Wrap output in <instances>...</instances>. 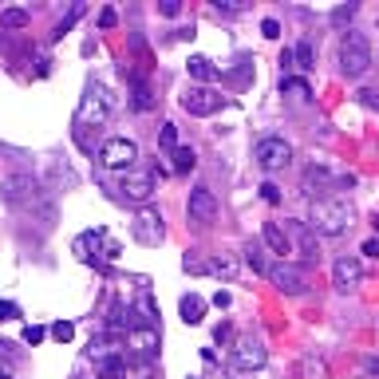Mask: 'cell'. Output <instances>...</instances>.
Instances as JSON below:
<instances>
[{"label":"cell","instance_id":"cell-1","mask_svg":"<svg viewBox=\"0 0 379 379\" xmlns=\"http://www.w3.org/2000/svg\"><path fill=\"white\" fill-rule=\"evenodd\" d=\"M352 221V206L344 197H316L312 202V213H308V225L324 237H340Z\"/></svg>","mask_w":379,"mask_h":379},{"label":"cell","instance_id":"cell-2","mask_svg":"<svg viewBox=\"0 0 379 379\" xmlns=\"http://www.w3.org/2000/svg\"><path fill=\"white\" fill-rule=\"evenodd\" d=\"M371 40L364 36V32H348V36L340 40V72L348 75V79H360V75L371 67Z\"/></svg>","mask_w":379,"mask_h":379},{"label":"cell","instance_id":"cell-3","mask_svg":"<svg viewBox=\"0 0 379 379\" xmlns=\"http://www.w3.org/2000/svg\"><path fill=\"white\" fill-rule=\"evenodd\" d=\"M111 111H115L111 91L103 83H91V87H87V95H83V103H79L75 127H79V131H87V127H103V122L111 119Z\"/></svg>","mask_w":379,"mask_h":379},{"label":"cell","instance_id":"cell-4","mask_svg":"<svg viewBox=\"0 0 379 379\" xmlns=\"http://www.w3.org/2000/svg\"><path fill=\"white\" fill-rule=\"evenodd\" d=\"M0 197L8 202L13 209H24V206H36L44 190L32 174H8V178H0Z\"/></svg>","mask_w":379,"mask_h":379},{"label":"cell","instance_id":"cell-5","mask_svg":"<svg viewBox=\"0 0 379 379\" xmlns=\"http://www.w3.org/2000/svg\"><path fill=\"white\" fill-rule=\"evenodd\" d=\"M99 162H103L107 170H135L138 147L131 138H107V143L99 147Z\"/></svg>","mask_w":379,"mask_h":379},{"label":"cell","instance_id":"cell-6","mask_svg":"<svg viewBox=\"0 0 379 379\" xmlns=\"http://www.w3.org/2000/svg\"><path fill=\"white\" fill-rule=\"evenodd\" d=\"M75 257H83V261H95V257L115 261L119 257V241L107 237L103 229H91V233H83V237H75Z\"/></svg>","mask_w":379,"mask_h":379},{"label":"cell","instance_id":"cell-7","mask_svg":"<svg viewBox=\"0 0 379 379\" xmlns=\"http://www.w3.org/2000/svg\"><path fill=\"white\" fill-rule=\"evenodd\" d=\"M186 213H190V225L209 229V225L218 221V197H213V190H209V186H194V190H190V206H186Z\"/></svg>","mask_w":379,"mask_h":379},{"label":"cell","instance_id":"cell-8","mask_svg":"<svg viewBox=\"0 0 379 379\" xmlns=\"http://www.w3.org/2000/svg\"><path fill=\"white\" fill-rule=\"evenodd\" d=\"M265 360H269L265 340H261V336H253V332L233 344V367H237V371H257V367H265Z\"/></svg>","mask_w":379,"mask_h":379},{"label":"cell","instance_id":"cell-9","mask_svg":"<svg viewBox=\"0 0 379 379\" xmlns=\"http://www.w3.org/2000/svg\"><path fill=\"white\" fill-rule=\"evenodd\" d=\"M269 281L281 289V293H308V273L300 269V265H293V261H277V265H269Z\"/></svg>","mask_w":379,"mask_h":379},{"label":"cell","instance_id":"cell-10","mask_svg":"<svg viewBox=\"0 0 379 379\" xmlns=\"http://www.w3.org/2000/svg\"><path fill=\"white\" fill-rule=\"evenodd\" d=\"M119 194H122V202L147 206L150 194H154V174H147V170H127V174H122V182H119Z\"/></svg>","mask_w":379,"mask_h":379},{"label":"cell","instance_id":"cell-11","mask_svg":"<svg viewBox=\"0 0 379 379\" xmlns=\"http://www.w3.org/2000/svg\"><path fill=\"white\" fill-rule=\"evenodd\" d=\"M284 233H289V241H293V253H300L308 265L320 261V241H316V229H312V225H305V221H284Z\"/></svg>","mask_w":379,"mask_h":379},{"label":"cell","instance_id":"cell-12","mask_svg":"<svg viewBox=\"0 0 379 379\" xmlns=\"http://www.w3.org/2000/svg\"><path fill=\"white\" fill-rule=\"evenodd\" d=\"M162 237H166V229H162V213L159 209L143 206L135 213V241L147 245V249H154V245H162Z\"/></svg>","mask_w":379,"mask_h":379},{"label":"cell","instance_id":"cell-13","mask_svg":"<svg viewBox=\"0 0 379 379\" xmlns=\"http://www.w3.org/2000/svg\"><path fill=\"white\" fill-rule=\"evenodd\" d=\"M127 352H138V360L150 364V360L159 355V328H150V324H135V328L127 332Z\"/></svg>","mask_w":379,"mask_h":379},{"label":"cell","instance_id":"cell-14","mask_svg":"<svg viewBox=\"0 0 379 379\" xmlns=\"http://www.w3.org/2000/svg\"><path fill=\"white\" fill-rule=\"evenodd\" d=\"M257 162L265 166V170H281V166H289L293 162V147L284 143V138H261L257 143Z\"/></svg>","mask_w":379,"mask_h":379},{"label":"cell","instance_id":"cell-15","mask_svg":"<svg viewBox=\"0 0 379 379\" xmlns=\"http://www.w3.org/2000/svg\"><path fill=\"white\" fill-rule=\"evenodd\" d=\"M221 91H213V87H186L182 95V107L190 111V115H213V111H221Z\"/></svg>","mask_w":379,"mask_h":379},{"label":"cell","instance_id":"cell-16","mask_svg":"<svg viewBox=\"0 0 379 379\" xmlns=\"http://www.w3.org/2000/svg\"><path fill=\"white\" fill-rule=\"evenodd\" d=\"M360 281H364L360 257H336V265H332V289H336V293H352Z\"/></svg>","mask_w":379,"mask_h":379},{"label":"cell","instance_id":"cell-17","mask_svg":"<svg viewBox=\"0 0 379 379\" xmlns=\"http://www.w3.org/2000/svg\"><path fill=\"white\" fill-rule=\"evenodd\" d=\"M261 237H265V245H269L273 253H277V257H293V241H289V233H284V225L281 221H269V225H265V229H261Z\"/></svg>","mask_w":379,"mask_h":379},{"label":"cell","instance_id":"cell-18","mask_svg":"<svg viewBox=\"0 0 379 379\" xmlns=\"http://www.w3.org/2000/svg\"><path fill=\"white\" fill-rule=\"evenodd\" d=\"M99 379H131L127 355H119V352H103L99 355Z\"/></svg>","mask_w":379,"mask_h":379},{"label":"cell","instance_id":"cell-19","mask_svg":"<svg viewBox=\"0 0 379 379\" xmlns=\"http://www.w3.org/2000/svg\"><path fill=\"white\" fill-rule=\"evenodd\" d=\"M186 67H190V79H197V87H209L218 79V67H213V60H206V56H194Z\"/></svg>","mask_w":379,"mask_h":379},{"label":"cell","instance_id":"cell-20","mask_svg":"<svg viewBox=\"0 0 379 379\" xmlns=\"http://www.w3.org/2000/svg\"><path fill=\"white\" fill-rule=\"evenodd\" d=\"M328 182H332V174L324 170V166H308L305 178H300L305 194H324V190H328Z\"/></svg>","mask_w":379,"mask_h":379},{"label":"cell","instance_id":"cell-21","mask_svg":"<svg viewBox=\"0 0 379 379\" xmlns=\"http://www.w3.org/2000/svg\"><path fill=\"white\" fill-rule=\"evenodd\" d=\"M178 312H182L186 324H202V316H206V300L190 293V296H182V300H178Z\"/></svg>","mask_w":379,"mask_h":379},{"label":"cell","instance_id":"cell-22","mask_svg":"<svg viewBox=\"0 0 379 379\" xmlns=\"http://www.w3.org/2000/svg\"><path fill=\"white\" fill-rule=\"evenodd\" d=\"M170 159H174V174H190V170L197 166V154H194L190 147H178Z\"/></svg>","mask_w":379,"mask_h":379},{"label":"cell","instance_id":"cell-23","mask_svg":"<svg viewBox=\"0 0 379 379\" xmlns=\"http://www.w3.org/2000/svg\"><path fill=\"white\" fill-rule=\"evenodd\" d=\"M293 60H296V67H305V72L316 63V48H312V40H300V44H296Z\"/></svg>","mask_w":379,"mask_h":379},{"label":"cell","instance_id":"cell-24","mask_svg":"<svg viewBox=\"0 0 379 379\" xmlns=\"http://www.w3.org/2000/svg\"><path fill=\"white\" fill-rule=\"evenodd\" d=\"M28 20H32L28 8H4V13H0V24H4V28H24Z\"/></svg>","mask_w":379,"mask_h":379},{"label":"cell","instance_id":"cell-25","mask_svg":"<svg viewBox=\"0 0 379 379\" xmlns=\"http://www.w3.org/2000/svg\"><path fill=\"white\" fill-rule=\"evenodd\" d=\"M79 16H83V4H75L72 13H67V16H63V20H60V24H56V32H51V40H63V36H67V32H72V28H75V20H79Z\"/></svg>","mask_w":379,"mask_h":379},{"label":"cell","instance_id":"cell-26","mask_svg":"<svg viewBox=\"0 0 379 379\" xmlns=\"http://www.w3.org/2000/svg\"><path fill=\"white\" fill-rule=\"evenodd\" d=\"M281 91L293 99H312V87L305 83V79H281Z\"/></svg>","mask_w":379,"mask_h":379},{"label":"cell","instance_id":"cell-27","mask_svg":"<svg viewBox=\"0 0 379 379\" xmlns=\"http://www.w3.org/2000/svg\"><path fill=\"white\" fill-rule=\"evenodd\" d=\"M245 261L253 265V273H269V265H265V257H261V245H257V241L245 245Z\"/></svg>","mask_w":379,"mask_h":379},{"label":"cell","instance_id":"cell-28","mask_svg":"<svg viewBox=\"0 0 379 379\" xmlns=\"http://www.w3.org/2000/svg\"><path fill=\"white\" fill-rule=\"evenodd\" d=\"M159 147H162V150H170V154L178 150V127H174V122H166V127L159 131Z\"/></svg>","mask_w":379,"mask_h":379},{"label":"cell","instance_id":"cell-29","mask_svg":"<svg viewBox=\"0 0 379 379\" xmlns=\"http://www.w3.org/2000/svg\"><path fill=\"white\" fill-rule=\"evenodd\" d=\"M131 107H135V111H150V107H154V99H150V87H143V83L135 87V95H131Z\"/></svg>","mask_w":379,"mask_h":379},{"label":"cell","instance_id":"cell-30","mask_svg":"<svg viewBox=\"0 0 379 379\" xmlns=\"http://www.w3.org/2000/svg\"><path fill=\"white\" fill-rule=\"evenodd\" d=\"M209 269H213V273H221V277H237V261H233L229 253H221V257L213 261Z\"/></svg>","mask_w":379,"mask_h":379},{"label":"cell","instance_id":"cell-31","mask_svg":"<svg viewBox=\"0 0 379 379\" xmlns=\"http://www.w3.org/2000/svg\"><path fill=\"white\" fill-rule=\"evenodd\" d=\"M48 332H51V336H56L60 344H67V340L75 336V324H72V320H56V324H51Z\"/></svg>","mask_w":379,"mask_h":379},{"label":"cell","instance_id":"cell-32","mask_svg":"<svg viewBox=\"0 0 379 379\" xmlns=\"http://www.w3.org/2000/svg\"><path fill=\"white\" fill-rule=\"evenodd\" d=\"M355 13H360V4H340V8L332 13V24H336V28H340V24H348V20H352Z\"/></svg>","mask_w":379,"mask_h":379},{"label":"cell","instance_id":"cell-33","mask_svg":"<svg viewBox=\"0 0 379 379\" xmlns=\"http://www.w3.org/2000/svg\"><path fill=\"white\" fill-rule=\"evenodd\" d=\"M44 336H48V328H40V324H28V328H24V344H32V348H36Z\"/></svg>","mask_w":379,"mask_h":379},{"label":"cell","instance_id":"cell-34","mask_svg":"<svg viewBox=\"0 0 379 379\" xmlns=\"http://www.w3.org/2000/svg\"><path fill=\"white\" fill-rule=\"evenodd\" d=\"M159 13H162V16H170V20H174V16L182 13V0H162V4H159Z\"/></svg>","mask_w":379,"mask_h":379},{"label":"cell","instance_id":"cell-35","mask_svg":"<svg viewBox=\"0 0 379 379\" xmlns=\"http://www.w3.org/2000/svg\"><path fill=\"white\" fill-rule=\"evenodd\" d=\"M16 316H20V308L13 300H0V320H16Z\"/></svg>","mask_w":379,"mask_h":379},{"label":"cell","instance_id":"cell-36","mask_svg":"<svg viewBox=\"0 0 379 379\" xmlns=\"http://www.w3.org/2000/svg\"><path fill=\"white\" fill-rule=\"evenodd\" d=\"M261 197H265V202L273 206V202H281V190H277L273 182H265V186H261Z\"/></svg>","mask_w":379,"mask_h":379},{"label":"cell","instance_id":"cell-37","mask_svg":"<svg viewBox=\"0 0 379 379\" xmlns=\"http://www.w3.org/2000/svg\"><path fill=\"white\" fill-rule=\"evenodd\" d=\"M360 99H364L367 107L371 111H379V91H371V87H364V91H360Z\"/></svg>","mask_w":379,"mask_h":379},{"label":"cell","instance_id":"cell-38","mask_svg":"<svg viewBox=\"0 0 379 379\" xmlns=\"http://www.w3.org/2000/svg\"><path fill=\"white\" fill-rule=\"evenodd\" d=\"M229 336H233V328H229V324H225V320H221L218 328H213V340H218V344H225V340H229Z\"/></svg>","mask_w":379,"mask_h":379},{"label":"cell","instance_id":"cell-39","mask_svg":"<svg viewBox=\"0 0 379 379\" xmlns=\"http://www.w3.org/2000/svg\"><path fill=\"white\" fill-rule=\"evenodd\" d=\"M261 32H265L269 40H277V36H281V24H277V20H265V24H261Z\"/></svg>","mask_w":379,"mask_h":379},{"label":"cell","instance_id":"cell-40","mask_svg":"<svg viewBox=\"0 0 379 379\" xmlns=\"http://www.w3.org/2000/svg\"><path fill=\"white\" fill-rule=\"evenodd\" d=\"M364 257H379V237H367L364 241Z\"/></svg>","mask_w":379,"mask_h":379},{"label":"cell","instance_id":"cell-41","mask_svg":"<svg viewBox=\"0 0 379 379\" xmlns=\"http://www.w3.org/2000/svg\"><path fill=\"white\" fill-rule=\"evenodd\" d=\"M131 379H154V367H150V364L135 367V371H131Z\"/></svg>","mask_w":379,"mask_h":379},{"label":"cell","instance_id":"cell-42","mask_svg":"<svg viewBox=\"0 0 379 379\" xmlns=\"http://www.w3.org/2000/svg\"><path fill=\"white\" fill-rule=\"evenodd\" d=\"M99 24H103V28H111V24H115V8H103V16H99Z\"/></svg>","mask_w":379,"mask_h":379},{"label":"cell","instance_id":"cell-43","mask_svg":"<svg viewBox=\"0 0 379 379\" xmlns=\"http://www.w3.org/2000/svg\"><path fill=\"white\" fill-rule=\"evenodd\" d=\"M364 367H367V376H376V379H379V360H376V355H371V360H367Z\"/></svg>","mask_w":379,"mask_h":379},{"label":"cell","instance_id":"cell-44","mask_svg":"<svg viewBox=\"0 0 379 379\" xmlns=\"http://www.w3.org/2000/svg\"><path fill=\"white\" fill-rule=\"evenodd\" d=\"M0 379H13V376H8V371H0Z\"/></svg>","mask_w":379,"mask_h":379},{"label":"cell","instance_id":"cell-45","mask_svg":"<svg viewBox=\"0 0 379 379\" xmlns=\"http://www.w3.org/2000/svg\"><path fill=\"white\" fill-rule=\"evenodd\" d=\"M376 229H379V213H376Z\"/></svg>","mask_w":379,"mask_h":379}]
</instances>
